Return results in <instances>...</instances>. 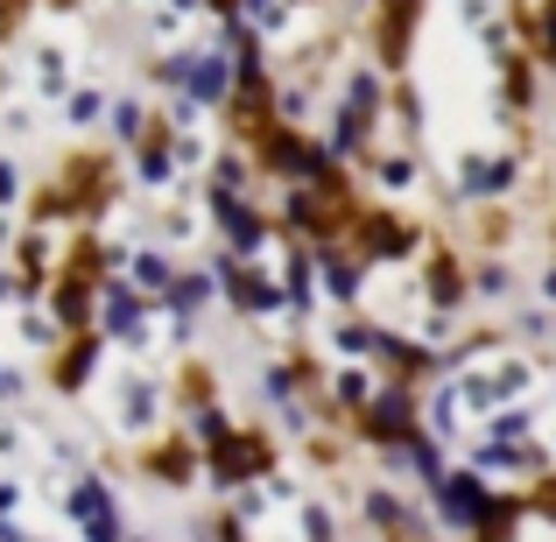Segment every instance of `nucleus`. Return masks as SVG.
<instances>
[{"instance_id": "10", "label": "nucleus", "mask_w": 556, "mask_h": 542, "mask_svg": "<svg viewBox=\"0 0 556 542\" xmlns=\"http://www.w3.org/2000/svg\"><path fill=\"white\" fill-rule=\"evenodd\" d=\"M549 247H556V218H549Z\"/></svg>"}, {"instance_id": "2", "label": "nucleus", "mask_w": 556, "mask_h": 542, "mask_svg": "<svg viewBox=\"0 0 556 542\" xmlns=\"http://www.w3.org/2000/svg\"><path fill=\"white\" fill-rule=\"evenodd\" d=\"M92 360H99V325H85V331H56V353H50V388L56 394H78L85 388V374H92Z\"/></svg>"}, {"instance_id": "3", "label": "nucleus", "mask_w": 556, "mask_h": 542, "mask_svg": "<svg viewBox=\"0 0 556 542\" xmlns=\"http://www.w3.org/2000/svg\"><path fill=\"white\" fill-rule=\"evenodd\" d=\"M198 465H204V451L190 444L184 430H163V437H149V444H141V472H149V479H169V487H190V479H198Z\"/></svg>"}, {"instance_id": "5", "label": "nucleus", "mask_w": 556, "mask_h": 542, "mask_svg": "<svg viewBox=\"0 0 556 542\" xmlns=\"http://www.w3.org/2000/svg\"><path fill=\"white\" fill-rule=\"evenodd\" d=\"M212 394H218V374L204 360H184V374H177V402L184 408H212Z\"/></svg>"}, {"instance_id": "9", "label": "nucleus", "mask_w": 556, "mask_h": 542, "mask_svg": "<svg viewBox=\"0 0 556 542\" xmlns=\"http://www.w3.org/2000/svg\"><path fill=\"white\" fill-rule=\"evenodd\" d=\"M212 8H218V14H240V8H247V0H212Z\"/></svg>"}, {"instance_id": "6", "label": "nucleus", "mask_w": 556, "mask_h": 542, "mask_svg": "<svg viewBox=\"0 0 556 542\" xmlns=\"http://www.w3.org/2000/svg\"><path fill=\"white\" fill-rule=\"evenodd\" d=\"M521 507H529V521H549L556 529V465H543V472L521 487Z\"/></svg>"}, {"instance_id": "8", "label": "nucleus", "mask_w": 556, "mask_h": 542, "mask_svg": "<svg viewBox=\"0 0 556 542\" xmlns=\"http://www.w3.org/2000/svg\"><path fill=\"white\" fill-rule=\"evenodd\" d=\"M204 542H247V529L232 515H212V521H204Z\"/></svg>"}, {"instance_id": "1", "label": "nucleus", "mask_w": 556, "mask_h": 542, "mask_svg": "<svg viewBox=\"0 0 556 542\" xmlns=\"http://www.w3.org/2000/svg\"><path fill=\"white\" fill-rule=\"evenodd\" d=\"M416 297L430 303V311H451V303L472 297V268H465V254H451L437 232H422V282H416Z\"/></svg>"}, {"instance_id": "4", "label": "nucleus", "mask_w": 556, "mask_h": 542, "mask_svg": "<svg viewBox=\"0 0 556 542\" xmlns=\"http://www.w3.org/2000/svg\"><path fill=\"white\" fill-rule=\"evenodd\" d=\"M472 247L479 254H501V247H515V212H507V204H479L472 212Z\"/></svg>"}, {"instance_id": "7", "label": "nucleus", "mask_w": 556, "mask_h": 542, "mask_svg": "<svg viewBox=\"0 0 556 542\" xmlns=\"http://www.w3.org/2000/svg\"><path fill=\"white\" fill-rule=\"evenodd\" d=\"M345 451H353V444H345V430H317L311 437V458L317 465H345Z\"/></svg>"}]
</instances>
